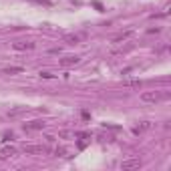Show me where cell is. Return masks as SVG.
I'll return each mask as SVG.
<instances>
[{
    "label": "cell",
    "instance_id": "obj_11",
    "mask_svg": "<svg viewBox=\"0 0 171 171\" xmlns=\"http://www.w3.org/2000/svg\"><path fill=\"white\" fill-rule=\"evenodd\" d=\"M129 36H131V30H127V32H121V34H117L115 39H113V42L117 44V42H123L125 39H129Z\"/></svg>",
    "mask_w": 171,
    "mask_h": 171
},
{
    "label": "cell",
    "instance_id": "obj_3",
    "mask_svg": "<svg viewBox=\"0 0 171 171\" xmlns=\"http://www.w3.org/2000/svg\"><path fill=\"white\" fill-rule=\"evenodd\" d=\"M22 151H24L26 155H32V153H46V147H42V145H24V147H22Z\"/></svg>",
    "mask_w": 171,
    "mask_h": 171
},
{
    "label": "cell",
    "instance_id": "obj_7",
    "mask_svg": "<svg viewBox=\"0 0 171 171\" xmlns=\"http://www.w3.org/2000/svg\"><path fill=\"white\" fill-rule=\"evenodd\" d=\"M139 165H141L139 159H125L121 163V169H135V167H139Z\"/></svg>",
    "mask_w": 171,
    "mask_h": 171
},
{
    "label": "cell",
    "instance_id": "obj_9",
    "mask_svg": "<svg viewBox=\"0 0 171 171\" xmlns=\"http://www.w3.org/2000/svg\"><path fill=\"white\" fill-rule=\"evenodd\" d=\"M22 66H6V69H2V75H20L22 73Z\"/></svg>",
    "mask_w": 171,
    "mask_h": 171
},
{
    "label": "cell",
    "instance_id": "obj_18",
    "mask_svg": "<svg viewBox=\"0 0 171 171\" xmlns=\"http://www.w3.org/2000/svg\"><path fill=\"white\" fill-rule=\"evenodd\" d=\"M60 137H73V133H69V131H63V133H60Z\"/></svg>",
    "mask_w": 171,
    "mask_h": 171
},
{
    "label": "cell",
    "instance_id": "obj_13",
    "mask_svg": "<svg viewBox=\"0 0 171 171\" xmlns=\"http://www.w3.org/2000/svg\"><path fill=\"white\" fill-rule=\"evenodd\" d=\"M123 85H125V87H135V89H139V87H141V80H123Z\"/></svg>",
    "mask_w": 171,
    "mask_h": 171
},
{
    "label": "cell",
    "instance_id": "obj_4",
    "mask_svg": "<svg viewBox=\"0 0 171 171\" xmlns=\"http://www.w3.org/2000/svg\"><path fill=\"white\" fill-rule=\"evenodd\" d=\"M79 56H75V54H69V56H63V59L59 60V65L60 66H73V65H77L79 63Z\"/></svg>",
    "mask_w": 171,
    "mask_h": 171
},
{
    "label": "cell",
    "instance_id": "obj_8",
    "mask_svg": "<svg viewBox=\"0 0 171 171\" xmlns=\"http://www.w3.org/2000/svg\"><path fill=\"white\" fill-rule=\"evenodd\" d=\"M149 127H151V123H149V121H143L141 125L133 127V133H135V135H141V133H145L147 129H149Z\"/></svg>",
    "mask_w": 171,
    "mask_h": 171
},
{
    "label": "cell",
    "instance_id": "obj_14",
    "mask_svg": "<svg viewBox=\"0 0 171 171\" xmlns=\"http://www.w3.org/2000/svg\"><path fill=\"white\" fill-rule=\"evenodd\" d=\"M32 2H36V4H44V6H50V0H32Z\"/></svg>",
    "mask_w": 171,
    "mask_h": 171
},
{
    "label": "cell",
    "instance_id": "obj_15",
    "mask_svg": "<svg viewBox=\"0 0 171 171\" xmlns=\"http://www.w3.org/2000/svg\"><path fill=\"white\" fill-rule=\"evenodd\" d=\"M40 77H42V79H53L54 75H53V73H40Z\"/></svg>",
    "mask_w": 171,
    "mask_h": 171
},
{
    "label": "cell",
    "instance_id": "obj_1",
    "mask_svg": "<svg viewBox=\"0 0 171 171\" xmlns=\"http://www.w3.org/2000/svg\"><path fill=\"white\" fill-rule=\"evenodd\" d=\"M169 95L167 93H159V91H145L141 93V101L143 103H159L163 99H167Z\"/></svg>",
    "mask_w": 171,
    "mask_h": 171
},
{
    "label": "cell",
    "instance_id": "obj_5",
    "mask_svg": "<svg viewBox=\"0 0 171 171\" xmlns=\"http://www.w3.org/2000/svg\"><path fill=\"white\" fill-rule=\"evenodd\" d=\"M44 129V121H30L24 123V131H40Z\"/></svg>",
    "mask_w": 171,
    "mask_h": 171
},
{
    "label": "cell",
    "instance_id": "obj_6",
    "mask_svg": "<svg viewBox=\"0 0 171 171\" xmlns=\"http://www.w3.org/2000/svg\"><path fill=\"white\" fill-rule=\"evenodd\" d=\"M14 153H16V149H14V147H2V149H0V161L10 159Z\"/></svg>",
    "mask_w": 171,
    "mask_h": 171
},
{
    "label": "cell",
    "instance_id": "obj_2",
    "mask_svg": "<svg viewBox=\"0 0 171 171\" xmlns=\"http://www.w3.org/2000/svg\"><path fill=\"white\" fill-rule=\"evenodd\" d=\"M12 49L14 50H32V49H34V42H30V40H18V42H14V44H12Z\"/></svg>",
    "mask_w": 171,
    "mask_h": 171
},
{
    "label": "cell",
    "instance_id": "obj_10",
    "mask_svg": "<svg viewBox=\"0 0 171 171\" xmlns=\"http://www.w3.org/2000/svg\"><path fill=\"white\" fill-rule=\"evenodd\" d=\"M80 36L79 34H65V42L66 44H79Z\"/></svg>",
    "mask_w": 171,
    "mask_h": 171
},
{
    "label": "cell",
    "instance_id": "obj_12",
    "mask_svg": "<svg viewBox=\"0 0 171 171\" xmlns=\"http://www.w3.org/2000/svg\"><path fill=\"white\" fill-rule=\"evenodd\" d=\"M26 111V107H16V109H12V111H8V117H16V115H20V113H24Z\"/></svg>",
    "mask_w": 171,
    "mask_h": 171
},
{
    "label": "cell",
    "instance_id": "obj_16",
    "mask_svg": "<svg viewBox=\"0 0 171 171\" xmlns=\"http://www.w3.org/2000/svg\"><path fill=\"white\" fill-rule=\"evenodd\" d=\"M147 32H149V34H157V32H161V28H149Z\"/></svg>",
    "mask_w": 171,
    "mask_h": 171
},
{
    "label": "cell",
    "instance_id": "obj_17",
    "mask_svg": "<svg viewBox=\"0 0 171 171\" xmlns=\"http://www.w3.org/2000/svg\"><path fill=\"white\" fill-rule=\"evenodd\" d=\"M65 153H66V151L63 149V147H59V149H56V155H65Z\"/></svg>",
    "mask_w": 171,
    "mask_h": 171
}]
</instances>
